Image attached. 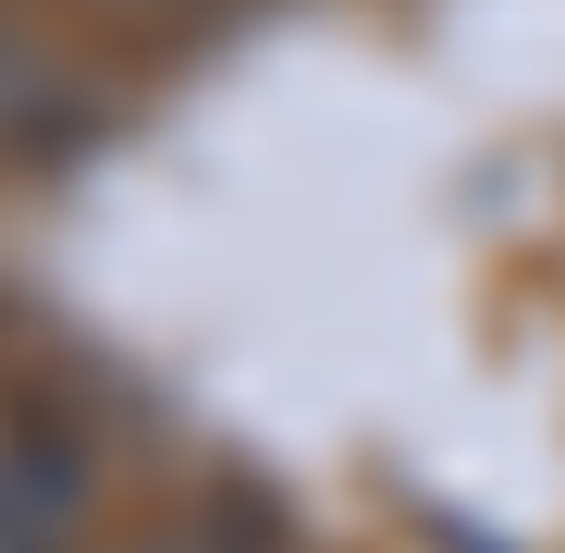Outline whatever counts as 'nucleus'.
Here are the masks:
<instances>
[{
	"label": "nucleus",
	"instance_id": "f257e3e1",
	"mask_svg": "<svg viewBox=\"0 0 565 553\" xmlns=\"http://www.w3.org/2000/svg\"><path fill=\"white\" fill-rule=\"evenodd\" d=\"M136 553H198V541H136Z\"/></svg>",
	"mask_w": 565,
	"mask_h": 553
}]
</instances>
